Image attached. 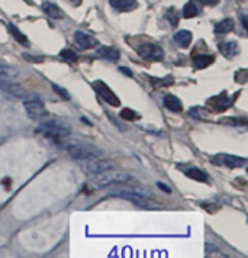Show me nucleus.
I'll return each mask as SVG.
<instances>
[{
  "label": "nucleus",
  "mask_w": 248,
  "mask_h": 258,
  "mask_svg": "<svg viewBox=\"0 0 248 258\" xmlns=\"http://www.w3.org/2000/svg\"><path fill=\"white\" fill-rule=\"evenodd\" d=\"M51 86H52V89H54V90H55V92H57V93H58L64 100H70V94L67 93V90H66V89H63L61 86L55 84V83H52Z\"/></svg>",
  "instance_id": "c85d7f7f"
},
{
  "label": "nucleus",
  "mask_w": 248,
  "mask_h": 258,
  "mask_svg": "<svg viewBox=\"0 0 248 258\" xmlns=\"http://www.w3.org/2000/svg\"><path fill=\"white\" fill-rule=\"evenodd\" d=\"M212 252H221L218 248L215 245H211V244H206V257H209Z\"/></svg>",
  "instance_id": "2f4dec72"
},
{
  "label": "nucleus",
  "mask_w": 248,
  "mask_h": 258,
  "mask_svg": "<svg viewBox=\"0 0 248 258\" xmlns=\"http://www.w3.org/2000/svg\"><path fill=\"white\" fill-rule=\"evenodd\" d=\"M39 131L44 132L45 135H51V137H59V138H64V137H69L71 134V126L67 122H63L58 119H51L47 122H42L39 125Z\"/></svg>",
  "instance_id": "7ed1b4c3"
},
{
  "label": "nucleus",
  "mask_w": 248,
  "mask_h": 258,
  "mask_svg": "<svg viewBox=\"0 0 248 258\" xmlns=\"http://www.w3.org/2000/svg\"><path fill=\"white\" fill-rule=\"evenodd\" d=\"M8 28H9V32H11V35L16 39V42L18 44H21V45H24V47H29V39H28V36L24 35L16 26L13 24L8 25Z\"/></svg>",
  "instance_id": "6ab92c4d"
},
{
  "label": "nucleus",
  "mask_w": 248,
  "mask_h": 258,
  "mask_svg": "<svg viewBox=\"0 0 248 258\" xmlns=\"http://www.w3.org/2000/svg\"><path fill=\"white\" fill-rule=\"evenodd\" d=\"M66 151L73 160H90V158H99L103 155V151L97 148L93 144L89 142H71L66 147Z\"/></svg>",
  "instance_id": "f257e3e1"
},
{
  "label": "nucleus",
  "mask_w": 248,
  "mask_h": 258,
  "mask_svg": "<svg viewBox=\"0 0 248 258\" xmlns=\"http://www.w3.org/2000/svg\"><path fill=\"white\" fill-rule=\"evenodd\" d=\"M74 41H76L77 47L80 48V49H89V48L95 47L96 44L90 36L86 35L82 31H77V32L74 34Z\"/></svg>",
  "instance_id": "dca6fc26"
},
{
  "label": "nucleus",
  "mask_w": 248,
  "mask_h": 258,
  "mask_svg": "<svg viewBox=\"0 0 248 258\" xmlns=\"http://www.w3.org/2000/svg\"><path fill=\"white\" fill-rule=\"evenodd\" d=\"M219 122H221V123H225V125H229V126H236V125L245 126V125H247V119H245V117H239V119H235V117H226V119H221Z\"/></svg>",
  "instance_id": "393cba45"
},
{
  "label": "nucleus",
  "mask_w": 248,
  "mask_h": 258,
  "mask_svg": "<svg viewBox=\"0 0 248 258\" xmlns=\"http://www.w3.org/2000/svg\"><path fill=\"white\" fill-rule=\"evenodd\" d=\"M84 174L87 176H97L102 173H106L115 168L113 163L107 161V160H97V158H90V161L86 160V163L82 165Z\"/></svg>",
  "instance_id": "39448f33"
},
{
  "label": "nucleus",
  "mask_w": 248,
  "mask_h": 258,
  "mask_svg": "<svg viewBox=\"0 0 248 258\" xmlns=\"http://www.w3.org/2000/svg\"><path fill=\"white\" fill-rule=\"evenodd\" d=\"M120 117L125 119V120H128V122H132V120L138 119V115H137L134 110H131V109H123V110L120 112Z\"/></svg>",
  "instance_id": "bb28decb"
},
{
  "label": "nucleus",
  "mask_w": 248,
  "mask_h": 258,
  "mask_svg": "<svg viewBox=\"0 0 248 258\" xmlns=\"http://www.w3.org/2000/svg\"><path fill=\"white\" fill-rule=\"evenodd\" d=\"M0 90L3 93L9 94L16 99H26L28 97V92L19 83L12 82L11 79H0Z\"/></svg>",
  "instance_id": "0eeeda50"
},
{
  "label": "nucleus",
  "mask_w": 248,
  "mask_h": 258,
  "mask_svg": "<svg viewBox=\"0 0 248 258\" xmlns=\"http://www.w3.org/2000/svg\"><path fill=\"white\" fill-rule=\"evenodd\" d=\"M109 2H110V6L119 12H130L138 6L137 0H109Z\"/></svg>",
  "instance_id": "ddd939ff"
},
{
  "label": "nucleus",
  "mask_w": 248,
  "mask_h": 258,
  "mask_svg": "<svg viewBox=\"0 0 248 258\" xmlns=\"http://www.w3.org/2000/svg\"><path fill=\"white\" fill-rule=\"evenodd\" d=\"M138 54L142 58L151 62H158L164 58V51L163 48L155 45V44H142L141 47L138 48Z\"/></svg>",
  "instance_id": "6e6552de"
},
{
  "label": "nucleus",
  "mask_w": 248,
  "mask_h": 258,
  "mask_svg": "<svg viewBox=\"0 0 248 258\" xmlns=\"http://www.w3.org/2000/svg\"><path fill=\"white\" fill-rule=\"evenodd\" d=\"M19 76V70L11 67V66H5L0 64V79H15Z\"/></svg>",
  "instance_id": "4be33fe9"
},
{
  "label": "nucleus",
  "mask_w": 248,
  "mask_h": 258,
  "mask_svg": "<svg viewBox=\"0 0 248 258\" xmlns=\"http://www.w3.org/2000/svg\"><path fill=\"white\" fill-rule=\"evenodd\" d=\"M24 107L26 110V115L34 120H39L42 117L48 116L47 107L41 100H25Z\"/></svg>",
  "instance_id": "1a4fd4ad"
},
{
  "label": "nucleus",
  "mask_w": 248,
  "mask_h": 258,
  "mask_svg": "<svg viewBox=\"0 0 248 258\" xmlns=\"http://www.w3.org/2000/svg\"><path fill=\"white\" fill-rule=\"evenodd\" d=\"M96 55L100 57V58L107 59L110 62H116L119 58H120V52L118 49L112 47H100L96 49Z\"/></svg>",
  "instance_id": "f8f14e48"
},
{
  "label": "nucleus",
  "mask_w": 248,
  "mask_h": 258,
  "mask_svg": "<svg viewBox=\"0 0 248 258\" xmlns=\"http://www.w3.org/2000/svg\"><path fill=\"white\" fill-rule=\"evenodd\" d=\"M119 70H120V71H123V73H125V74H128V76H132V73H131L130 70H127V69H125V67H120V69H119Z\"/></svg>",
  "instance_id": "f704fd0d"
},
{
  "label": "nucleus",
  "mask_w": 248,
  "mask_h": 258,
  "mask_svg": "<svg viewBox=\"0 0 248 258\" xmlns=\"http://www.w3.org/2000/svg\"><path fill=\"white\" fill-rule=\"evenodd\" d=\"M186 176L192 178V180H196V181H201V183H205L208 180V176L206 173L201 170V168H190L186 171Z\"/></svg>",
  "instance_id": "5701e85b"
},
{
  "label": "nucleus",
  "mask_w": 248,
  "mask_h": 258,
  "mask_svg": "<svg viewBox=\"0 0 248 258\" xmlns=\"http://www.w3.org/2000/svg\"><path fill=\"white\" fill-rule=\"evenodd\" d=\"M59 57L63 59H66V61H69V62H76V61H77L76 52L71 51V49H63V51L59 52Z\"/></svg>",
  "instance_id": "a878e982"
},
{
  "label": "nucleus",
  "mask_w": 248,
  "mask_h": 258,
  "mask_svg": "<svg viewBox=\"0 0 248 258\" xmlns=\"http://www.w3.org/2000/svg\"><path fill=\"white\" fill-rule=\"evenodd\" d=\"M215 61V57L212 55H195L193 57V66L196 69H206L209 67Z\"/></svg>",
  "instance_id": "412c9836"
},
{
  "label": "nucleus",
  "mask_w": 248,
  "mask_h": 258,
  "mask_svg": "<svg viewBox=\"0 0 248 258\" xmlns=\"http://www.w3.org/2000/svg\"><path fill=\"white\" fill-rule=\"evenodd\" d=\"M163 103H164V106L168 110H171L174 113H178V112L183 110L181 100L178 99L177 96H174V94H165L164 99H163Z\"/></svg>",
  "instance_id": "4468645a"
},
{
  "label": "nucleus",
  "mask_w": 248,
  "mask_h": 258,
  "mask_svg": "<svg viewBox=\"0 0 248 258\" xmlns=\"http://www.w3.org/2000/svg\"><path fill=\"white\" fill-rule=\"evenodd\" d=\"M109 196H116V198H123V199L130 200V202H134L137 205H145L147 203V199L150 198L148 193L142 191V190H138V188H127V187H119L113 188L109 191Z\"/></svg>",
  "instance_id": "20e7f679"
},
{
  "label": "nucleus",
  "mask_w": 248,
  "mask_h": 258,
  "mask_svg": "<svg viewBox=\"0 0 248 258\" xmlns=\"http://www.w3.org/2000/svg\"><path fill=\"white\" fill-rule=\"evenodd\" d=\"M22 57H24L25 61H28V62H42V61H44L42 57H34V55H31V54H28V52H24Z\"/></svg>",
  "instance_id": "7c9ffc66"
},
{
  "label": "nucleus",
  "mask_w": 248,
  "mask_h": 258,
  "mask_svg": "<svg viewBox=\"0 0 248 258\" xmlns=\"http://www.w3.org/2000/svg\"><path fill=\"white\" fill-rule=\"evenodd\" d=\"M174 41L181 48H188L192 42V32H189L188 29H180L174 35Z\"/></svg>",
  "instance_id": "a211bd4d"
},
{
  "label": "nucleus",
  "mask_w": 248,
  "mask_h": 258,
  "mask_svg": "<svg viewBox=\"0 0 248 258\" xmlns=\"http://www.w3.org/2000/svg\"><path fill=\"white\" fill-rule=\"evenodd\" d=\"M158 187L161 188V190H164L165 193H171V188L167 187V186H164V184H161V183H158Z\"/></svg>",
  "instance_id": "72a5a7b5"
},
{
  "label": "nucleus",
  "mask_w": 248,
  "mask_h": 258,
  "mask_svg": "<svg viewBox=\"0 0 248 258\" xmlns=\"http://www.w3.org/2000/svg\"><path fill=\"white\" fill-rule=\"evenodd\" d=\"M198 13H199V9H198V6H196L193 2H189V3L184 6V9H183V16L188 18V19L198 16Z\"/></svg>",
  "instance_id": "b1692460"
},
{
  "label": "nucleus",
  "mask_w": 248,
  "mask_h": 258,
  "mask_svg": "<svg viewBox=\"0 0 248 258\" xmlns=\"http://www.w3.org/2000/svg\"><path fill=\"white\" fill-rule=\"evenodd\" d=\"M212 163L219 165H226L229 168H239L247 164V160L242 157H236V155H231V154H218L212 158Z\"/></svg>",
  "instance_id": "9d476101"
},
{
  "label": "nucleus",
  "mask_w": 248,
  "mask_h": 258,
  "mask_svg": "<svg viewBox=\"0 0 248 258\" xmlns=\"http://www.w3.org/2000/svg\"><path fill=\"white\" fill-rule=\"evenodd\" d=\"M202 5H205V6H215V5H218L221 0H199Z\"/></svg>",
  "instance_id": "473e14b6"
},
{
  "label": "nucleus",
  "mask_w": 248,
  "mask_h": 258,
  "mask_svg": "<svg viewBox=\"0 0 248 258\" xmlns=\"http://www.w3.org/2000/svg\"><path fill=\"white\" fill-rule=\"evenodd\" d=\"M132 181V176L120 173V171H106L102 174H97L96 178H93L92 186L96 188H103L107 186H113V184H125Z\"/></svg>",
  "instance_id": "f03ea898"
},
{
  "label": "nucleus",
  "mask_w": 248,
  "mask_h": 258,
  "mask_svg": "<svg viewBox=\"0 0 248 258\" xmlns=\"http://www.w3.org/2000/svg\"><path fill=\"white\" fill-rule=\"evenodd\" d=\"M219 51L226 58H234L239 54L241 49H239V45L236 42H222V44H219Z\"/></svg>",
  "instance_id": "2eb2a0df"
},
{
  "label": "nucleus",
  "mask_w": 248,
  "mask_h": 258,
  "mask_svg": "<svg viewBox=\"0 0 248 258\" xmlns=\"http://www.w3.org/2000/svg\"><path fill=\"white\" fill-rule=\"evenodd\" d=\"M231 105H232V99H229L226 93L218 94V96L211 97L208 100V106L213 110H216V112H225Z\"/></svg>",
  "instance_id": "9b49d317"
},
{
  "label": "nucleus",
  "mask_w": 248,
  "mask_h": 258,
  "mask_svg": "<svg viewBox=\"0 0 248 258\" xmlns=\"http://www.w3.org/2000/svg\"><path fill=\"white\" fill-rule=\"evenodd\" d=\"M42 11L52 19H63L64 18V13L61 12V9L52 2H44L42 3Z\"/></svg>",
  "instance_id": "f3484780"
},
{
  "label": "nucleus",
  "mask_w": 248,
  "mask_h": 258,
  "mask_svg": "<svg viewBox=\"0 0 248 258\" xmlns=\"http://www.w3.org/2000/svg\"><path fill=\"white\" fill-rule=\"evenodd\" d=\"M234 28H235L234 19L226 18L224 21H221L219 24H216V26H215V32H216V34H228V32H231Z\"/></svg>",
  "instance_id": "aec40b11"
},
{
  "label": "nucleus",
  "mask_w": 248,
  "mask_h": 258,
  "mask_svg": "<svg viewBox=\"0 0 248 258\" xmlns=\"http://www.w3.org/2000/svg\"><path fill=\"white\" fill-rule=\"evenodd\" d=\"M92 86H93V89H95L96 93L99 94V96L106 102V103L115 106V107L120 106V100H119V97L112 92V89L107 86L106 83H103L102 80H96V82L92 83Z\"/></svg>",
  "instance_id": "423d86ee"
},
{
  "label": "nucleus",
  "mask_w": 248,
  "mask_h": 258,
  "mask_svg": "<svg viewBox=\"0 0 248 258\" xmlns=\"http://www.w3.org/2000/svg\"><path fill=\"white\" fill-rule=\"evenodd\" d=\"M167 19H170V21H171V25H173V26H176V25H177L178 15L176 13V11H174L173 8L167 12Z\"/></svg>",
  "instance_id": "c756f323"
},
{
  "label": "nucleus",
  "mask_w": 248,
  "mask_h": 258,
  "mask_svg": "<svg viewBox=\"0 0 248 258\" xmlns=\"http://www.w3.org/2000/svg\"><path fill=\"white\" fill-rule=\"evenodd\" d=\"M247 79H248L247 69H241V70H238L235 73V82L244 84V83H247Z\"/></svg>",
  "instance_id": "cd10ccee"
}]
</instances>
